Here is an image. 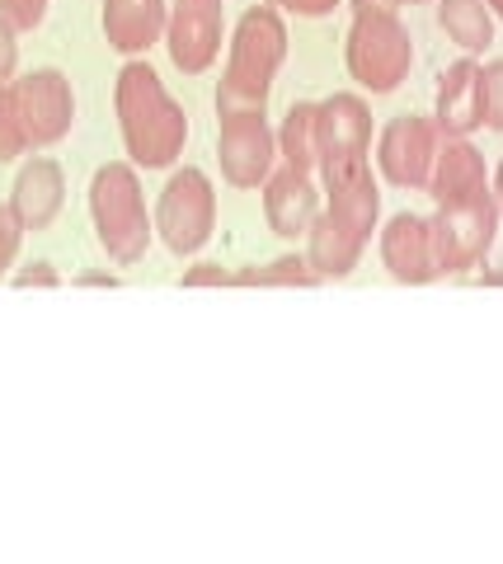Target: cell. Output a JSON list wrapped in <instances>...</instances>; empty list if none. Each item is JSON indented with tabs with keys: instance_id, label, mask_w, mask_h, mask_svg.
I'll return each instance as SVG.
<instances>
[{
	"instance_id": "cell-34",
	"label": "cell",
	"mask_w": 503,
	"mask_h": 564,
	"mask_svg": "<svg viewBox=\"0 0 503 564\" xmlns=\"http://www.w3.org/2000/svg\"><path fill=\"white\" fill-rule=\"evenodd\" d=\"M484 6H490V14H494V20H503V0H484Z\"/></svg>"
},
{
	"instance_id": "cell-28",
	"label": "cell",
	"mask_w": 503,
	"mask_h": 564,
	"mask_svg": "<svg viewBox=\"0 0 503 564\" xmlns=\"http://www.w3.org/2000/svg\"><path fill=\"white\" fill-rule=\"evenodd\" d=\"M264 6L283 14H302V20H325L329 10H339V0H264Z\"/></svg>"
},
{
	"instance_id": "cell-32",
	"label": "cell",
	"mask_w": 503,
	"mask_h": 564,
	"mask_svg": "<svg viewBox=\"0 0 503 564\" xmlns=\"http://www.w3.org/2000/svg\"><path fill=\"white\" fill-rule=\"evenodd\" d=\"M353 10H401L395 0H353Z\"/></svg>"
},
{
	"instance_id": "cell-35",
	"label": "cell",
	"mask_w": 503,
	"mask_h": 564,
	"mask_svg": "<svg viewBox=\"0 0 503 564\" xmlns=\"http://www.w3.org/2000/svg\"><path fill=\"white\" fill-rule=\"evenodd\" d=\"M395 6H428V0H395Z\"/></svg>"
},
{
	"instance_id": "cell-6",
	"label": "cell",
	"mask_w": 503,
	"mask_h": 564,
	"mask_svg": "<svg viewBox=\"0 0 503 564\" xmlns=\"http://www.w3.org/2000/svg\"><path fill=\"white\" fill-rule=\"evenodd\" d=\"M155 236L165 240L170 254H198L217 231V188L203 170H179L155 198Z\"/></svg>"
},
{
	"instance_id": "cell-8",
	"label": "cell",
	"mask_w": 503,
	"mask_h": 564,
	"mask_svg": "<svg viewBox=\"0 0 503 564\" xmlns=\"http://www.w3.org/2000/svg\"><path fill=\"white\" fill-rule=\"evenodd\" d=\"M372 109L358 95H329L316 104V174L329 184L339 174L368 165Z\"/></svg>"
},
{
	"instance_id": "cell-31",
	"label": "cell",
	"mask_w": 503,
	"mask_h": 564,
	"mask_svg": "<svg viewBox=\"0 0 503 564\" xmlns=\"http://www.w3.org/2000/svg\"><path fill=\"white\" fill-rule=\"evenodd\" d=\"M76 288H118V278H113V273L90 269V273H80V278H76Z\"/></svg>"
},
{
	"instance_id": "cell-4",
	"label": "cell",
	"mask_w": 503,
	"mask_h": 564,
	"mask_svg": "<svg viewBox=\"0 0 503 564\" xmlns=\"http://www.w3.org/2000/svg\"><path fill=\"white\" fill-rule=\"evenodd\" d=\"M349 76L368 95H395L414 66V39L401 10H353V29L343 43Z\"/></svg>"
},
{
	"instance_id": "cell-18",
	"label": "cell",
	"mask_w": 503,
	"mask_h": 564,
	"mask_svg": "<svg viewBox=\"0 0 503 564\" xmlns=\"http://www.w3.org/2000/svg\"><path fill=\"white\" fill-rule=\"evenodd\" d=\"M433 122L442 137H471L480 128V62H452L442 70Z\"/></svg>"
},
{
	"instance_id": "cell-17",
	"label": "cell",
	"mask_w": 503,
	"mask_h": 564,
	"mask_svg": "<svg viewBox=\"0 0 503 564\" xmlns=\"http://www.w3.org/2000/svg\"><path fill=\"white\" fill-rule=\"evenodd\" d=\"M433 203H461V198H475L484 184V155L471 147L466 137H447L438 141V155H433V170H428V184Z\"/></svg>"
},
{
	"instance_id": "cell-19",
	"label": "cell",
	"mask_w": 503,
	"mask_h": 564,
	"mask_svg": "<svg viewBox=\"0 0 503 564\" xmlns=\"http://www.w3.org/2000/svg\"><path fill=\"white\" fill-rule=\"evenodd\" d=\"M306 263L316 269V278H349L358 269V259H362V245L349 236V231H339L335 221L325 217V212H316V221H310V231H306Z\"/></svg>"
},
{
	"instance_id": "cell-14",
	"label": "cell",
	"mask_w": 503,
	"mask_h": 564,
	"mask_svg": "<svg viewBox=\"0 0 503 564\" xmlns=\"http://www.w3.org/2000/svg\"><path fill=\"white\" fill-rule=\"evenodd\" d=\"M62 203H66V174L57 161H29L20 174H14L10 212L24 231H47V226L57 221Z\"/></svg>"
},
{
	"instance_id": "cell-20",
	"label": "cell",
	"mask_w": 503,
	"mask_h": 564,
	"mask_svg": "<svg viewBox=\"0 0 503 564\" xmlns=\"http://www.w3.org/2000/svg\"><path fill=\"white\" fill-rule=\"evenodd\" d=\"M438 24H442L447 39H452L461 52H471V57L494 43V14L484 0H442Z\"/></svg>"
},
{
	"instance_id": "cell-7",
	"label": "cell",
	"mask_w": 503,
	"mask_h": 564,
	"mask_svg": "<svg viewBox=\"0 0 503 564\" xmlns=\"http://www.w3.org/2000/svg\"><path fill=\"white\" fill-rule=\"evenodd\" d=\"M217 165L231 188H259L277 161V132L264 109H217Z\"/></svg>"
},
{
	"instance_id": "cell-27",
	"label": "cell",
	"mask_w": 503,
	"mask_h": 564,
	"mask_svg": "<svg viewBox=\"0 0 503 564\" xmlns=\"http://www.w3.org/2000/svg\"><path fill=\"white\" fill-rule=\"evenodd\" d=\"M231 269H221V263H194L184 278H179V288H231Z\"/></svg>"
},
{
	"instance_id": "cell-23",
	"label": "cell",
	"mask_w": 503,
	"mask_h": 564,
	"mask_svg": "<svg viewBox=\"0 0 503 564\" xmlns=\"http://www.w3.org/2000/svg\"><path fill=\"white\" fill-rule=\"evenodd\" d=\"M480 128L503 132V57L480 66Z\"/></svg>"
},
{
	"instance_id": "cell-10",
	"label": "cell",
	"mask_w": 503,
	"mask_h": 564,
	"mask_svg": "<svg viewBox=\"0 0 503 564\" xmlns=\"http://www.w3.org/2000/svg\"><path fill=\"white\" fill-rule=\"evenodd\" d=\"M221 39H227V14L221 0H175L165 20V47L184 76H203L217 62Z\"/></svg>"
},
{
	"instance_id": "cell-1",
	"label": "cell",
	"mask_w": 503,
	"mask_h": 564,
	"mask_svg": "<svg viewBox=\"0 0 503 564\" xmlns=\"http://www.w3.org/2000/svg\"><path fill=\"white\" fill-rule=\"evenodd\" d=\"M113 109H118V128H123L128 161L136 170L179 165V155L188 147V113H184V104L165 90V80L155 76L151 62H128L118 70Z\"/></svg>"
},
{
	"instance_id": "cell-15",
	"label": "cell",
	"mask_w": 503,
	"mask_h": 564,
	"mask_svg": "<svg viewBox=\"0 0 503 564\" xmlns=\"http://www.w3.org/2000/svg\"><path fill=\"white\" fill-rule=\"evenodd\" d=\"M329 193V207L325 217L339 226V231H349L358 245H368L372 231H376V217H381V188H376V174L368 165H358L349 174H339V180L325 184Z\"/></svg>"
},
{
	"instance_id": "cell-9",
	"label": "cell",
	"mask_w": 503,
	"mask_h": 564,
	"mask_svg": "<svg viewBox=\"0 0 503 564\" xmlns=\"http://www.w3.org/2000/svg\"><path fill=\"white\" fill-rule=\"evenodd\" d=\"M14 90V113H20V128L29 151L39 147H57V141L72 137V122H76V90L62 70H29L24 80H10Z\"/></svg>"
},
{
	"instance_id": "cell-29",
	"label": "cell",
	"mask_w": 503,
	"mask_h": 564,
	"mask_svg": "<svg viewBox=\"0 0 503 564\" xmlns=\"http://www.w3.org/2000/svg\"><path fill=\"white\" fill-rule=\"evenodd\" d=\"M14 66H20V33L0 20V85L14 80Z\"/></svg>"
},
{
	"instance_id": "cell-30",
	"label": "cell",
	"mask_w": 503,
	"mask_h": 564,
	"mask_svg": "<svg viewBox=\"0 0 503 564\" xmlns=\"http://www.w3.org/2000/svg\"><path fill=\"white\" fill-rule=\"evenodd\" d=\"M14 288H62V278H57V269L52 263H29V269H20L14 273Z\"/></svg>"
},
{
	"instance_id": "cell-33",
	"label": "cell",
	"mask_w": 503,
	"mask_h": 564,
	"mask_svg": "<svg viewBox=\"0 0 503 564\" xmlns=\"http://www.w3.org/2000/svg\"><path fill=\"white\" fill-rule=\"evenodd\" d=\"M490 193H494V203H499V217H503V165H499V174H494V188H490Z\"/></svg>"
},
{
	"instance_id": "cell-25",
	"label": "cell",
	"mask_w": 503,
	"mask_h": 564,
	"mask_svg": "<svg viewBox=\"0 0 503 564\" xmlns=\"http://www.w3.org/2000/svg\"><path fill=\"white\" fill-rule=\"evenodd\" d=\"M0 20L14 33H33L47 20V0H0Z\"/></svg>"
},
{
	"instance_id": "cell-13",
	"label": "cell",
	"mask_w": 503,
	"mask_h": 564,
	"mask_svg": "<svg viewBox=\"0 0 503 564\" xmlns=\"http://www.w3.org/2000/svg\"><path fill=\"white\" fill-rule=\"evenodd\" d=\"M381 263H386V273L395 282H405V288H424V282L438 278L433 240H428V217H414V212L391 217L386 231H381Z\"/></svg>"
},
{
	"instance_id": "cell-12",
	"label": "cell",
	"mask_w": 503,
	"mask_h": 564,
	"mask_svg": "<svg viewBox=\"0 0 503 564\" xmlns=\"http://www.w3.org/2000/svg\"><path fill=\"white\" fill-rule=\"evenodd\" d=\"M259 188H264V221L277 240H297L310 231V221H316V212H320V188L306 170L283 165Z\"/></svg>"
},
{
	"instance_id": "cell-26",
	"label": "cell",
	"mask_w": 503,
	"mask_h": 564,
	"mask_svg": "<svg viewBox=\"0 0 503 564\" xmlns=\"http://www.w3.org/2000/svg\"><path fill=\"white\" fill-rule=\"evenodd\" d=\"M20 245H24V226L14 221L10 203H0V278L14 269V259H20Z\"/></svg>"
},
{
	"instance_id": "cell-2",
	"label": "cell",
	"mask_w": 503,
	"mask_h": 564,
	"mask_svg": "<svg viewBox=\"0 0 503 564\" xmlns=\"http://www.w3.org/2000/svg\"><path fill=\"white\" fill-rule=\"evenodd\" d=\"M283 62H287L283 10L250 6L245 14H240V24H236L227 70H221V80H217V109H240V104L264 109Z\"/></svg>"
},
{
	"instance_id": "cell-22",
	"label": "cell",
	"mask_w": 503,
	"mask_h": 564,
	"mask_svg": "<svg viewBox=\"0 0 503 564\" xmlns=\"http://www.w3.org/2000/svg\"><path fill=\"white\" fill-rule=\"evenodd\" d=\"M316 269L306 263V254H283L273 263H259V269H240L231 278V288H316Z\"/></svg>"
},
{
	"instance_id": "cell-24",
	"label": "cell",
	"mask_w": 503,
	"mask_h": 564,
	"mask_svg": "<svg viewBox=\"0 0 503 564\" xmlns=\"http://www.w3.org/2000/svg\"><path fill=\"white\" fill-rule=\"evenodd\" d=\"M24 151H29V141H24V128H20V113H14V90L6 80L0 85V165L20 161Z\"/></svg>"
},
{
	"instance_id": "cell-3",
	"label": "cell",
	"mask_w": 503,
	"mask_h": 564,
	"mask_svg": "<svg viewBox=\"0 0 503 564\" xmlns=\"http://www.w3.org/2000/svg\"><path fill=\"white\" fill-rule=\"evenodd\" d=\"M90 221H95V236L103 245V254L113 263H142L151 250V212H146V193L142 180H136V165L128 161H113V165H99L95 180H90Z\"/></svg>"
},
{
	"instance_id": "cell-5",
	"label": "cell",
	"mask_w": 503,
	"mask_h": 564,
	"mask_svg": "<svg viewBox=\"0 0 503 564\" xmlns=\"http://www.w3.org/2000/svg\"><path fill=\"white\" fill-rule=\"evenodd\" d=\"M494 236H499V203H494L490 188H480L475 198H461V203H442L428 217V240H433L438 278L480 269L494 250Z\"/></svg>"
},
{
	"instance_id": "cell-21",
	"label": "cell",
	"mask_w": 503,
	"mask_h": 564,
	"mask_svg": "<svg viewBox=\"0 0 503 564\" xmlns=\"http://www.w3.org/2000/svg\"><path fill=\"white\" fill-rule=\"evenodd\" d=\"M277 155L292 170L316 174V104H292L277 128Z\"/></svg>"
},
{
	"instance_id": "cell-11",
	"label": "cell",
	"mask_w": 503,
	"mask_h": 564,
	"mask_svg": "<svg viewBox=\"0 0 503 564\" xmlns=\"http://www.w3.org/2000/svg\"><path fill=\"white\" fill-rule=\"evenodd\" d=\"M438 122L433 118H395L376 141V170L395 188H424L433 155H438Z\"/></svg>"
},
{
	"instance_id": "cell-16",
	"label": "cell",
	"mask_w": 503,
	"mask_h": 564,
	"mask_svg": "<svg viewBox=\"0 0 503 564\" xmlns=\"http://www.w3.org/2000/svg\"><path fill=\"white\" fill-rule=\"evenodd\" d=\"M170 6L165 0H103V39L123 57H142L165 39Z\"/></svg>"
}]
</instances>
